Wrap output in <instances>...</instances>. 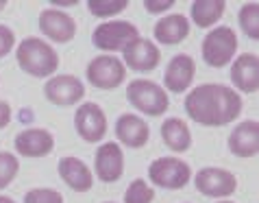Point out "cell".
<instances>
[{
  "instance_id": "6da1fadb",
  "label": "cell",
  "mask_w": 259,
  "mask_h": 203,
  "mask_svg": "<svg viewBox=\"0 0 259 203\" xmlns=\"http://www.w3.org/2000/svg\"><path fill=\"white\" fill-rule=\"evenodd\" d=\"M242 96L222 83L196 85L185 96V112L203 127H225L242 114Z\"/></svg>"
},
{
  "instance_id": "7a4b0ae2",
  "label": "cell",
  "mask_w": 259,
  "mask_h": 203,
  "mask_svg": "<svg viewBox=\"0 0 259 203\" xmlns=\"http://www.w3.org/2000/svg\"><path fill=\"white\" fill-rule=\"evenodd\" d=\"M16 59L22 72L35 79H48L59 68V55L48 42L39 38H24L16 50Z\"/></svg>"
},
{
  "instance_id": "3957f363",
  "label": "cell",
  "mask_w": 259,
  "mask_h": 203,
  "mask_svg": "<svg viewBox=\"0 0 259 203\" xmlns=\"http://www.w3.org/2000/svg\"><path fill=\"white\" fill-rule=\"evenodd\" d=\"M126 100L146 116H163L170 107V98L161 85L148 79H135L126 85Z\"/></svg>"
},
{
  "instance_id": "277c9868",
  "label": "cell",
  "mask_w": 259,
  "mask_h": 203,
  "mask_svg": "<svg viewBox=\"0 0 259 203\" xmlns=\"http://www.w3.org/2000/svg\"><path fill=\"white\" fill-rule=\"evenodd\" d=\"M148 179L163 190H181L190 184L192 168L185 159L177 155L157 157L148 166Z\"/></svg>"
},
{
  "instance_id": "5b68a950",
  "label": "cell",
  "mask_w": 259,
  "mask_h": 203,
  "mask_svg": "<svg viewBox=\"0 0 259 203\" xmlns=\"http://www.w3.org/2000/svg\"><path fill=\"white\" fill-rule=\"evenodd\" d=\"M237 50V35L231 26H215L205 35L200 53L207 66L211 68H225L231 63Z\"/></svg>"
},
{
  "instance_id": "8992f818",
  "label": "cell",
  "mask_w": 259,
  "mask_h": 203,
  "mask_svg": "<svg viewBox=\"0 0 259 203\" xmlns=\"http://www.w3.org/2000/svg\"><path fill=\"white\" fill-rule=\"evenodd\" d=\"M138 38H140V31L133 22L111 20V22H103L94 28V33H92V44L100 50H105V55H107V53H116V50H124Z\"/></svg>"
},
{
  "instance_id": "52a82bcc",
  "label": "cell",
  "mask_w": 259,
  "mask_h": 203,
  "mask_svg": "<svg viewBox=\"0 0 259 203\" xmlns=\"http://www.w3.org/2000/svg\"><path fill=\"white\" fill-rule=\"evenodd\" d=\"M85 77H88V81L98 90H116L124 83L126 68H124V63H122V59H118V57L98 55L88 63Z\"/></svg>"
},
{
  "instance_id": "ba28073f",
  "label": "cell",
  "mask_w": 259,
  "mask_h": 203,
  "mask_svg": "<svg viewBox=\"0 0 259 203\" xmlns=\"http://www.w3.org/2000/svg\"><path fill=\"white\" fill-rule=\"evenodd\" d=\"M194 186L205 197L227 199L237 190V177L218 166H205L194 175Z\"/></svg>"
},
{
  "instance_id": "9c48e42d",
  "label": "cell",
  "mask_w": 259,
  "mask_h": 203,
  "mask_svg": "<svg viewBox=\"0 0 259 203\" xmlns=\"http://www.w3.org/2000/svg\"><path fill=\"white\" fill-rule=\"evenodd\" d=\"M74 129L81 136V140L100 142L107 133V116L103 107L98 103H92V100L78 105V110L74 112Z\"/></svg>"
},
{
  "instance_id": "30bf717a",
  "label": "cell",
  "mask_w": 259,
  "mask_h": 203,
  "mask_svg": "<svg viewBox=\"0 0 259 203\" xmlns=\"http://www.w3.org/2000/svg\"><path fill=\"white\" fill-rule=\"evenodd\" d=\"M94 171L103 184H116L124 175V151L118 142L100 144L94 155Z\"/></svg>"
},
{
  "instance_id": "8fae6325",
  "label": "cell",
  "mask_w": 259,
  "mask_h": 203,
  "mask_svg": "<svg viewBox=\"0 0 259 203\" xmlns=\"http://www.w3.org/2000/svg\"><path fill=\"white\" fill-rule=\"evenodd\" d=\"M37 26L55 44H68L76 35V22L61 9H44L37 18Z\"/></svg>"
},
{
  "instance_id": "7c38bea8",
  "label": "cell",
  "mask_w": 259,
  "mask_h": 203,
  "mask_svg": "<svg viewBox=\"0 0 259 203\" xmlns=\"http://www.w3.org/2000/svg\"><path fill=\"white\" fill-rule=\"evenodd\" d=\"M44 94L53 105L70 107L85 96V85L72 75H55L44 85Z\"/></svg>"
},
{
  "instance_id": "4fadbf2b",
  "label": "cell",
  "mask_w": 259,
  "mask_h": 203,
  "mask_svg": "<svg viewBox=\"0 0 259 203\" xmlns=\"http://www.w3.org/2000/svg\"><path fill=\"white\" fill-rule=\"evenodd\" d=\"M124 68H131L135 72H150L157 68V63L161 59L159 46H155V42L138 38L135 42H131L124 50Z\"/></svg>"
},
{
  "instance_id": "5bb4252c",
  "label": "cell",
  "mask_w": 259,
  "mask_h": 203,
  "mask_svg": "<svg viewBox=\"0 0 259 203\" xmlns=\"http://www.w3.org/2000/svg\"><path fill=\"white\" fill-rule=\"evenodd\" d=\"M194 77H196V63H194V59L185 53H179L172 57L170 63L165 66L163 85H165V90L181 94L192 85Z\"/></svg>"
},
{
  "instance_id": "9a60e30c",
  "label": "cell",
  "mask_w": 259,
  "mask_h": 203,
  "mask_svg": "<svg viewBox=\"0 0 259 203\" xmlns=\"http://www.w3.org/2000/svg\"><path fill=\"white\" fill-rule=\"evenodd\" d=\"M16 151L24 157H46L55 149V136L48 129L31 127L16 136Z\"/></svg>"
},
{
  "instance_id": "2e32d148",
  "label": "cell",
  "mask_w": 259,
  "mask_h": 203,
  "mask_svg": "<svg viewBox=\"0 0 259 203\" xmlns=\"http://www.w3.org/2000/svg\"><path fill=\"white\" fill-rule=\"evenodd\" d=\"M227 147L235 157H255L259 151V122L253 118L240 122L229 133Z\"/></svg>"
},
{
  "instance_id": "e0dca14e",
  "label": "cell",
  "mask_w": 259,
  "mask_h": 203,
  "mask_svg": "<svg viewBox=\"0 0 259 203\" xmlns=\"http://www.w3.org/2000/svg\"><path fill=\"white\" fill-rule=\"evenodd\" d=\"M231 81L240 92L255 94L259 90V57L255 53H242L231 63Z\"/></svg>"
},
{
  "instance_id": "ac0fdd59",
  "label": "cell",
  "mask_w": 259,
  "mask_h": 203,
  "mask_svg": "<svg viewBox=\"0 0 259 203\" xmlns=\"http://www.w3.org/2000/svg\"><path fill=\"white\" fill-rule=\"evenodd\" d=\"M57 171H59V177L74 192H90L92 186H94V175H92L90 166L78 157H72V155L61 157Z\"/></svg>"
},
{
  "instance_id": "d6986e66",
  "label": "cell",
  "mask_w": 259,
  "mask_h": 203,
  "mask_svg": "<svg viewBox=\"0 0 259 203\" xmlns=\"http://www.w3.org/2000/svg\"><path fill=\"white\" fill-rule=\"evenodd\" d=\"M116 136L118 140L128 149H142L150 138L148 122L135 114H122L116 120Z\"/></svg>"
},
{
  "instance_id": "ffe728a7",
  "label": "cell",
  "mask_w": 259,
  "mask_h": 203,
  "mask_svg": "<svg viewBox=\"0 0 259 203\" xmlns=\"http://www.w3.org/2000/svg\"><path fill=\"white\" fill-rule=\"evenodd\" d=\"M155 40L163 46H175L190 35V20L183 13H170L157 20V24L153 26Z\"/></svg>"
},
{
  "instance_id": "44dd1931",
  "label": "cell",
  "mask_w": 259,
  "mask_h": 203,
  "mask_svg": "<svg viewBox=\"0 0 259 203\" xmlns=\"http://www.w3.org/2000/svg\"><path fill=\"white\" fill-rule=\"evenodd\" d=\"M161 140L170 151L183 153L192 149V131L183 118H165L161 125Z\"/></svg>"
},
{
  "instance_id": "7402d4cb",
  "label": "cell",
  "mask_w": 259,
  "mask_h": 203,
  "mask_svg": "<svg viewBox=\"0 0 259 203\" xmlns=\"http://www.w3.org/2000/svg\"><path fill=\"white\" fill-rule=\"evenodd\" d=\"M225 0H196L192 3V22L198 28H209L225 16Z\"/></svg>"
},
{
  "instance_id": "603a6c76",
  "label": "cell",
  "mask_w": 259,
  "mask_h": 203,
  "mask_svg": "<svg viewBox=\"0 0 259 203\" xmlns=\"http://www.w3.org/2000/svg\"><path fill=\"white\" fill-rule=\"evenodd\" d=\"M237 22H240L246 38L259 40V5L257 3L242 5L240 13H237Z\"/></svg>"
},
{
  "instance_id": "cb8c5ba5",
  "label": "cell",
  "mask_w": 259,
  "mask_h": 203,
  "mask_svg": "<svg viewBox=\"0 0 259 203\" xmlns=\"http://www.w3.org/2000/svg\"><path fill=\"white\" fill-rule=\"evenodd\" d=\"M126 7H128L126 0H90L88 3L90 13L96 18H111L116 13L124 11Z\"/></svg>"
},
{
  "instance_id": "d4e9b609",
  "label": "cell",
  "mask_w": 259,
  "mask_h": 203,
  "mask_svg": "<svg viewBox=\"0 0 259 203\" xmlns=\"http://www.w3.org/2000/svg\"><path fill=\"white\" fill-rule=\"evenodd\" d=\"M155 190L144 179H133L124 192V203H153Z\"/></svg>"
},
{
  "instance_id": "484cf974",
  "label": "cell",
  "mask_w": 259,
  "mask_h": 203,
  "mask_svg": "<svg viewBox=\"0 0 259 203\" xmlns=\"http://www.w3.org/2000/svg\"><path fill=\"white\" fill-rule=\"evenodd\" d=\"M18 171H20L18 157L13 153H7V151H0V190L18 177Z\"/></svg>"
},
{
  "instance_id": "4316f807",
  "label": "cell",
  "mask_w": 259,
  "mask_h": 203,
  "mask_svg": "<svg viewBox=\"0 0 259 203\" xmlns=\"http://www.w3.org/2000/svg\"><path fill=\"white\" fill-rule=\"evenodd\" d=\"M24 203H63V194L55 188H33L24 194Z\"/></svg>"
},
{
  "instance_id": "83f0119b",
  "label": "cell",
  "mask_w": 259,
  "mask_h": 203,
  "mask_svg": "<svg viewBox=\"0 0 259 203\" xmlns=\"http://www.w3.org/2000/svg\"><path fill=\"white\" fill-rule=\"evenodd\" d=\"M16 48V33L7 24H0V59Z\"/></svg>"
},
{
  "instance_id": "f1b7e54d",
  "label": "cell",
  "mask_w": 259,
  "mask_h": 203,
  "mask_svg": "<svg viewBox=\"0 0 259 203\" xmlns=\"http://www.w3.org/2000/svg\"><path fill=\"white\" fill-rule=\"evenodd\" d=\"M175 5V0H144V9L148 13H163Z\"/></svg>"
},
{
  "instance_id": "f546056e",
  "label": "cell",
  "mask_w": 259,
  "mask_h": 203,
  "mask_svg": "<svg viewBox=\"0 0 259 203\" xmlns=\"http://www.w3.org/2000/svg\"><path fill=\"white\" fill-rule=\"evenodd\" d=\"M11 122V105L7 100H0V129H5Z\"/></svg>"
},
{
  "instance_id": "4dcf8cb0",
  "label": "cell",
  "mask_w": 259,
  "mask_h": 203,
  "mask_svg": "<svg viewBox=\"0 0 259 203\" xmlns=\"http://www.w3.org/2000/svg\"><path fill=\"white\" fill-rule=\"evenodd\" d=\"M55 9L57 7H74V5H78V0H55Z\"/></svg>"
},
{
  "instance_id": "1f68e13d",
  "label": "cell",
  "mask_w": 259,
  "mask_h": 203,
  "mask_svg": "<svg viewBox=\"0 0 259 203\" xmlns=\"http://www.w3.org/2000/svg\"><path fill=\"white\" fill-rule=\"evenodd\" d=\"M0 203H16L11 197H5V194H0Z\"/></svg>"
},
{
  "instance_id": "d6a6232c",
  "label": "cell",
  "mask_w": 259,
  "mask_h": 203,
  "mask_svg": "<svg viewBox=\"0 0 259 203\" xmlns=\"http://www.w3.org/2000/svg\"><path fill=\"white\" fill-rule=\"evenodd\" d=\"M5 7H7V0H0V11H3Z\"/></svg>"
},
{
  "instance_id": "836d02e7",
  "label": "cell",
  "mask_w": 259,
  "mask_h": 203,
  "mask_svg": "<svg viewBox=\"0 0 259 203\" xmlns=\"http://www.w3.org/2000/svg\"><path fill=\"white\" fill-rule=\"evenodd\" d=\"M218 203H231V201H218Z\"/></svg>"
},
{
  "instance_id": "e575fe53",
  "label": "cell",
  "mask_w": 259,
  "mask_h": 203,
  "mask_svg": "<svg viewBox=\"0 0 259 203\" xmlns=\"http://www.w3.org/2000/svg\"><path fill=\"white\" fill-rule=\"evenodd\" d=\"M105 203H116V201H105Z\"/></svg>"
}]
</instances>
